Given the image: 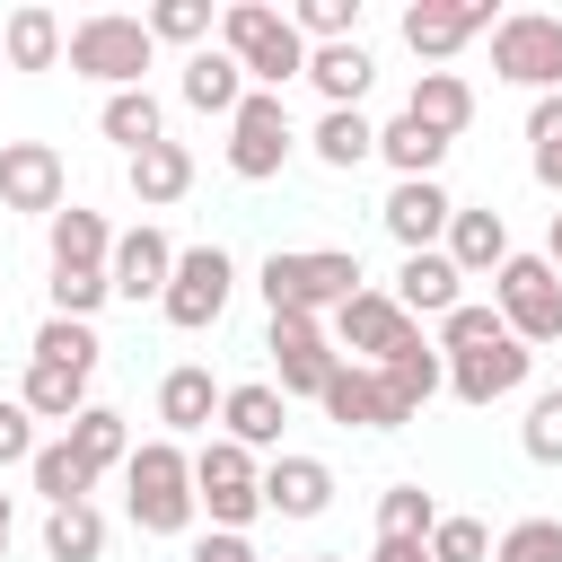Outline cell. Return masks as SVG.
Masks as SVG:
<instances>
[{
  "label": "cell",
  "instance_id": "cell-22",
  "mask_svg": "<svg viewBox=\"0 0 562 562\" xmlns=\"http://www.w3.org/2000/svg\"><path fill=\"white\" fill-rule=\"evenodd\" d=\"M307 149H316L334 176H351V167H369V158H378V123H369L360 105H325V114H316V132H307Z\"/></svg>",
  "mask_w": 562,
  "mask_h": 562
},
{
  "label": "cell",
  "instance_id": "cell-2",
  "mask_svg": "<svg viewBox=\"0 0 562 562\" xmlns=\"http://www.w3.org/2000/svg\"><path fill=\"white\" fill-rule=\"evenodd\" d=\"M123 509H132L140 536H184V527L202 518V501H193V457H184L176 439H140L132 465H123Z\"/></svg>",
  "mask_w": 562,
  "mask_h": 562
},
{
  "label": "cell",
  "instance_id": "cell-12",
  "mask_svg": "<svg viewBox=\"0 0 562 562\" xmlns=\"http://www.w3.org/2000/svg\"><path fill=\"white\" fill-rule=\"evenodd\" d=\"M527 369H536V351H527L518 334H501V342H483V351H457V360H448V395H457V404H474V413H492L501 395H518V386H527Z\"/></svg>",
  "mask_w": 562,
  "mask_h": 562
},
{
  "label": "cell",
  "instance_id": "cell-42",
  "mask_svg": "<svg viewBox=\"0 0 562 562\" xmlns=\"http://www.w3.org/2000/svg\"><path fill=\"white\" fill-rule=\"evenodd\" d=\"M307 44H351V26H360V0H299V18H290Z\"/></svg>",
  "mask_w": 562,
  "mask_h": 562
},
{
  "label": "cell",
  "instance_id": "cell-10",
  "mask_svg": "<svg viewBox=\"0 0 562 562\" xmlns=\"http://www.w3.org/2000/svg\"><path fill=\"white\" fill-rule=\"evenodd\" d=\"M263 351H272V369H281V395H316V404H325V386H334L342 351L325 342V325H316V316H272Z\"/></svg>",
  "mask_w": 562,
  "mask_h": 562
},
{
  "label": "cell",
  "instance_id": "cell-49",
  "mask_svg": "<svg viewBox=\"0 0 562 562\" xmlns=\"http://www.w3.org/2000/svg\"><path fill=\"white\" fill-rule=\"evenodd\" d=\"M369 562H430V544H413V536H378Z\"/></svg>",
  "mask_w": 562,
  "mask_h": 562
},
{
  "label": "cell",
  "instance_id": "cell-41",
  "mask_svg": "<svg viewBox=\"0 0 562 562\" xmlns=\"http://www.w3.org/2000/svg\"><path fill=\"white\" fill-rule=\"evenodd\" d=\"M492 562H562V518H518L492 544Z\"/></svg>",
  "mask_w": 562,
  "mask_h": 562
},
{
  "label": "cell",
  "instance_id": "cell-46",
  "mask_svg": "<svg viewBox=\"0 0 562 562\" xmlns=\"http://www.w3.org/2000/svg\"><path fill=\"white\" fill-rule=\"evenodd\" d=\"M518 439H527L536 465H562V386H544V395L527 404V430H518Z\"/></svg>",
  "mask_w": 562,
  "mask_h": 562
},
{
  "label": "cell",
  "instance_id": "cell-24",
  "mask_svg": "<svg viewBox=\"0 0 562 562\" xmlns=\"http://www.w3.org/2000/svg\"><path fill=\"white\" fill-rule=\"evenodd\" d=\"M114 263V228H105V211H53V272H105Z\"/></svg>",
  "mask_w": 562,
  "mask_h": 562
},
{
  "label": "cell",
  "instance_id": "cell-8",
  "mask_svg": "<svg viewBox=\"0 0 562 562\" xmlns=\"http://www.w3.org/2000/svg\"><path fill=\"white\" fill-rule=\"evenodd\" d=\"M228 290H237V263H228V246H184L176 255V281H167V325L176 334H211L220 316H228Z\"/></svg>",
  "mask_w": 562,
  "mask_h": 562
},
{
  "label": "cell",
  "instance_id": "cell-9",
  "mask_svg": "<svg viewBox=\"0 0 562 562\" xmlns=\"http://www.w3.org/2000/svg\"><path fill=\"white\" fill-rule=\"evenodd\" d=\"M299 149V132H290V105L281 97H246L237 114H228V167L246 176V184H263V176H281V158Z\"/></svg>",
  "mask_w": 562,
  "mask_h": 562
},
{
  "label": "cell",
  "instance_id": "cell-15",
  "mask_svg": "<svg viewBox=\"0 0 562 562\" xmlns=\"http://www.w3.org/2000/svg\"><path fill=\"white\" fill-rule=\"evenodd\" d=\"M492 26H501L492 0H465V9L422 0V9H404V44H413V61H448L457 44H474V35H492Z\"/></svg>",
  "mask_w": 562,
  "mask_h": 562
},
{
  "label": "cell",
  "instance_id": "cell-43",
  "mask_svg": "<svg viewBox=\"0 0 562 562\" xmlns=\"http://www.w3.org/2000/svg\"><path fill=\"white\" fill-rule=\"evenodd\" d=\"M149 35L202 53V35H211V0H158V9H149Z\"/></svg>",
  "mask_w": 562,
  "mask_h": 562
},
{
  "label": "cell",
  "instance_id": "cell-38",
  "mask_svg": "<svg viewBox=\"0 0 562 562\" xmlns=\"http://www.w3.org/2000/svg\"><path fill=\"white\" fill-rule=\"evenodd\" d=\"M430 527H439V501H430L422 483L378 492V536H413V544H430Z\"/></svg>",
  "mask_w": 562,
  "mask_h": 562
},
{
  "label": "cell",
  "instance_id": "cell-53",
  "mask_svg": "<svg viewBox=\"0 0 562 562\" xmlns=\"http://www.w3.org/2000/svg\"><path fill=\"white\" fill-rule=\"evenodd\" d=\"M553 193H562V184H553Z\"/></svg>",
  "mask_w": 562,
  "mask_h": 562
},
{
  "label": "cell",
  "instance_id": "cell-37",
  "mask_svg": "<svg viewBox=\"0 0 562 562\" xmlns=\"http://www.w3.org/2000/svg\"><path fill=\"white\" fill-rule=\"evenodd\" d=\"M97 325H79V316H44L35 325V360H53V369H79V378H97Z\"/></svg>",
  "mask_w": 562,
  "mask_h": 562
},
{
  "label": "cell",
  "instance_id": "cell-4",
  "mask_svg": "<svg viewBox=\"0 0 562 562\" xmlns=\"http://www.w3.org/2000/svg\"><path fill=\"white\" fill-rule=\"evenodd\" d=\"M79 79H97V88H140V70L158 61V35H149V18H123V9H97V18H79L70 26V53H61Z\"/></svg>",
  "mask_w": 562,
  "mask_h": 562
},
{
  "label": "cell",
  "instance_id": "cell-33",
  "mask_svg": "<svg viewBox=\"0 0 562 562\" xmlns=\"http://www.w3.org/2000/svg\"><path fill=\"white\" fill-rule=\"evenodd\" d=\"M18 404H26L35 422H61V430H70V422L88 413V378H79V369H53V360H26Z\"/></svg>",
  "mask_w": 562,
  "mask_h": 562
},
{
  "label": "cell",
  "instance_id": "cell-21",
  "mask_svg": "<svg viewBox=\"0 0 562 562\" xmlns=\"http://www.w3.org/2000/svg\"><path fill=\"white\" fill-rule=\"evenodd\" d=\"M255 88H246V61L237 53H220V44H202V53H184V105L193 114H237Z\"/></svg>",
  "mask_w": 562,
  "mask_h": 562
},
{
  "label": "cell",
  "instance_id": "cell-16",
  "mask_svg": "<svg viewBox=\"0 0 562 562\" xmlns=\"http://www.w3.org/2000/svg\"><path fill=\"white\" fill-rule=\"evenodd\" d=\"M378 220H386V237H395L404 255H430V246L448 237V220H457V202H448V184H439V176H422V184H395Z\"/></svg>",
  "mask_w": 562,
  "mask_h": 562
},
{
  "label": "cell",
  "instance_id": "cell-11",
  "mask_svg": "<svg viewBox=\"0 0 562 562\" xmlns=\"http://www.w3.org/2000/svg\"><path fill=\"white\" fill-rule=\"evenodd\" d=\"M334 334H342V351H360V369H378V360H395L422 325L395 307V290H351V299L334 307Z\"/></svg>",
  "mask_w": 562,
  "mask_h": 562
},
{
  "label": "cell",
  "instance_id": "cell-14",
  "mask_svg": "<svg viewBox=\"0 0 562 562\" xmlns=\"http://www.w3.org/2000/svg\"><path fill=\"white\" fill-rule=\"evenodd\" d=\"M105 281H114V299H167V281H176V246H167V228H123L114 237V263H105Z\"/></svg>",
  "mask_w": 562,
  "mask_h": 562
},
{
  "label": "cell",
  "instance_id": "cell-1",
  "mask_svg": "<svg viewBox=\"0 0 562 562\" xmlns=\"http://www.w3.org/2000/svg\"><path fill=\"white\" fill-rule=\"evenodd\" d=\"M255 290H263L272 316H334L369 281H360V255L351 246H272L263 272H255Z\"/></svg>",
  "mask_w": 562,
  "mask_h": 562
},
{
  "label": "cell",
  "instance_id": "cell-6",
  "mask_svg": "<svg viewBox=\"0 0 562 562\" xmlns=\"http://www.w3.org/2000/svg\"><path fill=\"white\" fill-rule=\"evenodd\" d=\"M492 307H501V325H509L527 351L562 342V272H553L544 255H509V263L492 272Z\"/></svg>",
  "mask_w": 562,
  "mask_h": 562
},
{
  "label": "cell",
  "instance_id": "cell-48",
  "mask_svg": "<svg viewBox=\"0 0 562 562\" xmlns=\"http://www.w3.org/2000/svg\"><path fill=\"white\" fill-rule=\"evenodd\" d=\"M193 562H255V544H246V536H220V527H211V536L193 544Z\"/></svg>",
  "mask_w": 562,
  "mask_h": 562
},
{
  "label": "cell",
  "instance_id": "cell-30",
  "mask_svg": "<svg viewBox=\"0 0 562 562\" xmlns=\"http://www.w3.org/2000/svg\"><path fill=\"white\" fill-rule=\"evenodd\" d=\"M457 140H439L430 123H413V114H395V123H378V158L395 167V184H422V176H439V158H448Z\"/></svg>",
  "mask_w": 562,
  "mask_h": 562
},
{
  "label": "cell",
  "instance_id": "cell-44",
  "mask_svg": "<svg viewBox=\"0 0 562 562\" xmlns=\"http://www.w3.org/2000/svg\"><path fill=\"white\" fill-rule=\"evenodd\" d=\"M44 290H53V316H79V325L114 299V281H105V272H53Z\"/></svg>",
  "mask_w": 562,
  "mask_h": 562
},
{
  "label": "cell",
  "instance_id": "cell-50",
  "mask_svg": "<svg viewBox=\"0 0 562 562\" xmlns=\"http://www.w3.org/2000/svg\"><path fill=\"white\" fill-rule=\"evenodd\" d=\"M9 536H18V501L0 492V562H9Z\"/></svg>",
  "mask_w": 562,
  "mask_h": 562
},
{
  "label": "cell",
  "instance_id": "cell-18",
  "mask_svg": "<svg viewBox=\"0 0 562 562\" xmlns=\"http://www.w3.org/2000/svg\"><path fill=\"white\" fill-rule=\"evenodd\" d=\"M325 413H334L342 430H404V422H413V413L386 395V378H378V369H360V360H342V369H334Z\"/></svg>",
  "mask_w": 562,
  "mask_h": 562
},
{
  "label": "cell",
  "instance_id": "cell-51",
  "mask_svg": "<svg viewBox=\"0 0 562 562\" xmlns=\"http://www.w3.org/2000/svg\"><path fill=\"white\" fill-rule=\"evenodd\" d=\"M544 263L562 272V211H553V228H544Z\"/></svg>",
  "mask_w": 562,
  "mask_h": 562
},
{
  "label": "cell",
  "instance_id": "cell-27",
  "mask_svg": "<svg viewBox=\"0 0 562 562\" xmlns=\"http://www.w3.org/2000/svg\"><path fill=\"white\" fill-rule=\"evenodd\" d=\"M0 53H9V70H53L61 53H70V35H61V18L53 9H9V26H0Z\"/></svg>",
  "mask_w": 562,
  "mask_h": 562
},
{
  "label": "cell",
  "instance_id": "cell-19",
  "mask_svg": "<svg viewBox=\"0 0 562 562\" xmlns=\"http://www.w3.org/2000/svg\"><path fill=\"white\" fill-rule=\"evenodd\" d=\"M395 307L422 325V316H448V307H465V272L448 263V246H430V255H404V272H395Z\"/></svg>",
  "mask_w": 562,
  "mask_h": 562
},
{
  "label": "cell",
  "instance_id": "cell-47",
  "mask_svg": "<svg viewBox=\"0 0 562 562\" xmlns=\"http://www.w3.org/2000/svg\"><path fill=\"white\" fill-rule=\"evenodd\" d=\"M35 413L18 404V395H0V465H35Z\"/></svg>",
  "mask_w": 562,
  "mask_h": 562
},
{
  "label": "cell",
  "instance_id": "cell-32",
  "mask_svg": "<svg viewBox=\"0 0 562 562\" xmlns=\"http://www.w3.org/2000/svg\"><path fill=\"white\" fill-rule=\"evenodd\" d=\"M97 132L123 149V158H140L149 140H167V105L149 97V88H123V97H105V114H97Z\"/></svg>",
  "mask_w": 562,
  "mask_h": 562
},
{
  "label": "cell",
  "instance_id": "cell-17",
  "mask_svg": "<svg viewBox=\"0 0 562 562\" xmlns=\"http://www.w3.org/2000/svg\"><path fill=\"white\" fill-rule=\"evenodd\" d=\"M263 509H272V518H325V509H334V465L281 448V457L263 465Z\"/></svg>",
  "mask_w": 562,
  "mask_h": 562
},
{
  "label": "cell",
  "instance_id": "cell-20",
  "mask_svg": "<svg viewBox=\"0 0 562 562\" xmlns=\"http://www.w3.org/2000/svg\"><path fill=\"white\" fill-rule=\"evenodd\" d=\"M228 404V386H211V369H167L158 378V422H167V439H211V413Z\"/></svg>",
  "mask_w": 562,
  "mask_h": 562
},
{
  "label": "cell",
  "instance_id": "cell-36",
  "mask_svg": "<svg viewBox=\"0 0 562 562\" xmlns=\"http://www.w3.org/2000/svg\"><path fill=\"white\" fill-rule=\"evenodd\" d=\"M44 553H53V562H97V553H105V518H97V501L53 509V518H44Z\"/></svg>",
  "mask_w": 562,
  "mask_h": 562
},
{
  "label": "cell",
  "instance_id": "cell-29",
  "mask_svg": "<svg viewBox=\"0 0 562 562\" xmlns=\"http://www.w3.org/2000/svg\"><path fill=\"white\" fill-rule=\"evenodd\" d=\"M404 114H413V123H430L439 140H457V132L474 123V88H465L457 70H422V79H413V97H404Z\"/></svg>",
  "mask_w": 562,
  "mask_h": 562
},
{
  "label": "cell",
  "instance_id": "cell-35",
  "mask_svg": "<svg viewBox=\"0 0 562 562\" xmlns=\"http://www.w3.org/2000/svg\"><path fill=\"white\" fill-rule=\"evenodd\" d=\"M26 474H35V492H44L53 509H70V501H88V492H97V474L79 465V448H70V439H44Z\"/></svg>",
  "mask_w": 562,
  "mask_h": 562
},
{
  "label": "cell",
  "instance_id": "cell-25",
  "mask_svg": "<svg viewBox=\"0 0 562 562\" xmlns=\"http://www.w3.org/2000/svg\"><path fill=\"white\" fill-rule=\"evenodd\" d=\"M448 263H457L465 281H474V272H501V263H509V220L457 202V220H448Z\"/></svg>",
  "mask_w": 562,
  "mask_h": 562
},
{
  "label": "cell",
  "instance_id": "cell-3",
  "mask_svg": "<svg viewBox=\"0 0 562 562\" xmlns=\"http://www.w3.org/2000/svg\"><path fill=\"white\" fill-rule=\"evenodd\" d=\"M220 53H237L246 61V88H263V97H281L290 79H307V35L281 9H263V0L220 9Z\"/></svg>",
  "mask_w": 562,
  "mask_h": 562
},
{
  "label": "cell",
  "instance_id": "cell-39",
  "mask_svg": "<svg viewBox=\"0 0 562 562\" xmlns=\"http://www.w3.org/2000/svg\"><path fill=\"white\" fill-rule=\"evenodd\" d=\"M509 325H501V307H483V299H465V307H448L439 316V351L457 360V351H483V342H501Z\"/></svg>",
  "mask_w": 562,
  "mask_h": 562
},
{
  "label": "cell",
  "instance_id": "cell-26",
  "mask_svg": "<svg viewBox=\"0 0 562 562\" xmlns=\"http://www.w3.org/2000/svg\"><path fill=\"white\" fill-rule=\"evenodd\" d=\"M220 422H228V439L237 448H281V422H290V395L281 386H228V404H220Z\"/></svg>",
  "mask_w": 562,
  "mask_h": 562
},
{
  "label": "cell",
  "instance_id": "cell-45",
  "mask_svg": "<svg viewBox=\"0 0 562 562\" xmlns=\"http://www.w3.org/2000/svg\"><path fill=\"white\" fill-rule=\"evenodd\" d=\"M430 562H492V527L483 518H439L430 527Z\"/></svg>",
  "mask_w": 562,
  "mask_h": 562
},
{
  "label": "cell",
  "instance_id": "cell-40",
  "mask_svg": "<svg viewBox=\"0 0 562 562\" xmlns=\"http://www.w3.org/2000/svg\"><path fill=\"white\" fill-rule=\"evenodd\" d=\"M527 140H536V176H544V184H562V88L527 105Z\"/></svg>",
  "mask_w": 562,
  "mask_h": 562
},
{
  "label": "cell",
  "instance_id": "cell-5",
  "mask_svg": "<svg viewBox=\"0 0 562 562\" xmlns=\"http://www.w3.org/2000/svg\"><path fill=\"white\" fill-rule=\"evenodd\" d=\"M193 501L211 509L220 536H246V527L263 518V465H255V448H237L228 430L202 439V448H193Z\"/></svg>",
  "mask_w": 562,
  "mask_h": 562
},
{
  "label": "cell",
  "instance_id": "cell-28",
  "mask_svg": "<svg viewBox=\"0 0 562 562\" xmlns=\"http://www.w3.org/2000/svg\"><path fill=\"white\" fill-rule=\"evenodd\" d=\"M369 70H378V61H369L360 35H351V44H307V79H316L325 105H360V97H369Z\"/></svg>",
  "mask_w": 562,
  "mask_h": 562
},
{
  "label": "cell",
  "instance_id": "cell-13",
  "mask_svg": "<svg viewBox=\"0 0 562 562\" xmlns=\"http://www.w3.org/2000/svg\"><path fill=\"white\" fill-rule=\"evenodd\" d=\"M61 193H70V176H61V149H53V140H0V202H9V211L53 220Z\"/></svg>",
  "mask_w": 562,
  "mask_h": 562
},
{
  "label": "cell",
  "instance_id": "cell-31",
  "mask_svg": "<svg viewBox=\"0 0 562 562\" xmlns=\"http://www.w3.org/2000/svg\"><path fill=\"white\" fill-rule=\"evenodd\" d=\"M378 378H386V395H395V404H404V413H422V404H430V395H439V386H448V351H439V342H422V334H413V342H404V351H395V360H378Z\"/></svg>",
  "mask_w": 562,
  "mask_h": 562
},
{
  "label": "cell",
  "instance_id": "cell-34",
  "mask_svg": "<svg viewBox=\"0 0 562 562\" xmlns=\"http://www.w3.org/2000/svg\"><path fill=\"white\" fill-rule=\"evenodd\" d=\"M61 439L79 448V465H88V474H105V465H132V430H123V413H114V404H88V413H79Z\"/></svg>",
  "mask_w": 562,
  "mask_h": 562
},
{
  "label": "cell",
  "instance_id": "cell-7",
  "mask_svg": "<svg viewBox=\"0 0 562 562\" xmlns=\"http://www.w3.org/2000/svg\"><path fill=\"white\" fill-rule=\"evenodd\" d=\"M492 79H509L527 97H553L562 88V18L553 9H509L492 26Z\"/></svg>",
  "mask_w": 562,
  "mask_h": 562
},
{
  "label": "cell",
  "instance_id": "cell-23",
  "mask_svg": "<svg viewBox=\"0 0 562 562\" xmlns=\"http://www.w3.org/2000/svg\"><path fill=\"white\" fill-rule=\"evenodd\" d=\"M193 193V149L184 140H149L140 158H132V202L140 211H167V202H184Z\"/></svg>",
  "mask_w": 562,
  "mask_h": 562
},
{
  "label": "cell",
  "instance_id": "cell-52",
  "mask_svg": "<svg viewBox=\"0 0 562 562\" xmlns=\"http://www.w3.org/2000/svg\"><path fill=\"white\" fill-rule=\"evenodd\" d=\"M316 562H342V553H316Z\"/></svg>",
  "mask_w": 562,
  "mask_h": 562
}]
</instances>
